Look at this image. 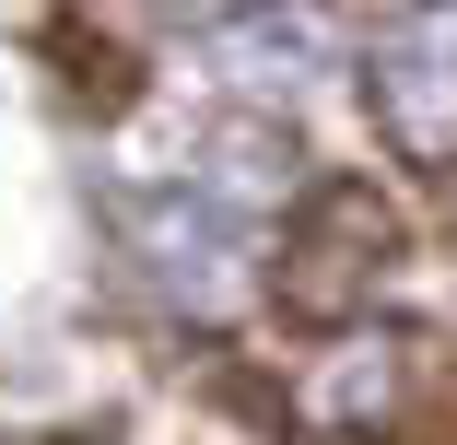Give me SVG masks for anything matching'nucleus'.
<instances>
[{
    "mask_svg": "<svg viewBox=\"0 0 457 445\" xmlns=\"http://www.w3.org/2000/svg\"><path fill=\"white\" fill-rule=\"evenodd\" d=\"M118 235H129V258H141V270L176 293V305H223L235 293V258H246V223H223L200 188H188V176H176V188H129L118 200Z\"/></svg>",
    "mask_w": 457,
    "mask_h": 445,
    "instance_id": "obj_4",
    "label": "nucleus"
},
{
    "mask_svg": "<svg viewBox=\"0 0 457 445\" xmlns=\"http://www.w3.org/2000/svg\"><path fill=\"white\" fill-rule=\"evenodd\" d=\"M294 164H305V152H294V129H270V118H223V129H212V152L188 164V188H200L223 223H258L270 200L294 188Z\"/></svg>",
    "mask_w": 457,
    "mask_h": 445,
    "instance_id": "obj_5",
    "label": "nucleus"
},
{
    "mask_svg": "<svg viewBox=\"0 0 457 445\" xmlns=\"http://www.w3.org/2000/svg\"><path fill=\"white\" fill-rule=\"evenodd\" d=\"M363 118L422 176L457 164V12H387L363 47Z\"/></svg>",
    "mask_w": 457,
    "mask_h": 445,
    "instance_id": "obj_3",
    "label": "nucleus"
},
{
    "mask_svg": "<svg viewBox=\"0 0 457 445\" xmlns=\"http://www.w3.org/2000/svg\"><path fill=\"white\" fill-rule=\"evenodd\" d=\"M399 270V211L363 188V176H328V188L294 200L282 223V258H270V293H282V317H317L340 328L352 305H376V282Z\"/></svg>",
    "mask_w": 457,
    "mask_h": 445,
    "instance_id": "obj_2",
    "label": "nucleus"
},
{
    "mask_svg": "<svg viewBox=\"0 0 457 445\" xmlns=\"http://www.w3.org/2000/svg\"><path fill=\"white\" fill-rule=\"evenodd\" d=\"M445 364V340H411V328H340L328 351H305L294 387H282V422L305 445H387L422 422V387Z\"/></svg>",
    "mask_w": 457,
    "mask_h": 445,
    "instance_id": "obj_1",
    "label": "nucleus"
}]
</instances>
